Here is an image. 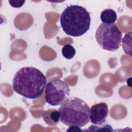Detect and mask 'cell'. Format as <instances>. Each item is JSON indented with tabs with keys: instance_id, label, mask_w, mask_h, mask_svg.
<instances>
[{
	"instance_id": "6da1fadb",
	"label": "cell",
	"mask_w": 132,
	"mask_h": 132,
	"mask_svg": "<svg viewBox=\"0 0 132 132\" xmlns=\"http://www.w3.org/2000/svg\"><path fill=\"white\" fill-rule=\"evenodd\" d=\"M46 86L45 76L39 69L32 67H25L19 70L12 80L13 90L29 99L41 96Z\"/></svg>"
},
{
	"instance_id": "7a4b0ae2",
	"label": "cell",
	"mask_w": 132,
	"mask_h": 132,
	"mask_svg": "<svg viewBox=\"0 0 132 132\" xmlns=\"http://www.w3.org/2000/svg\"><path fill=\"white\" fill-rule=\"evenodd\" d=\"M91 18L87 9L79 5L67 7L60 16V24L63 31L73 37H79L89 29Z\"/></svg>"
},
{
	"instance_id": "3957f363",
	"label": "cell",
	"mask_w": 132,
	"mask_h": 132,
	"mask_svg": "<svg viewBox=\"0 0 132 132\" xmlns=\"http://www.w3.org/2000/svg\"><path fill=\"white\" fill-rule=\"evenodd\" d=\"M90 109L88 105L81 98H68L59 108L60 121L69 126L83 127L89 122Z\"/></svg>"
},
{
	"instance_id": "277c9868",
	"label": "cell",
	"mask_w": 132,
	"mask_h": 132,
	"mask_svg": "<svg viewBox=\"0 0 132 132\" xmlns=\"http://www.w3.org/2000/svg\"><path fill=\"white\" fill-rule=\"evenodd\" d=\"M122 34L116 24L102 23L96 30L95 39L98 45L104 50L114 52L121 43Z\"/></svg>"
},
{
	"instance_id": "5b68a950",
	"label": "cell",
	"mask_w": 132,
	"mask_h": 132,
	"mask_svg": "<svg viewBox=\"0 0 132 132\" xmlns=\"http://www.w3.org/2000/svg\"><path fill=\"white\" fill-rule=\"evenodd\" d=\"M69 85L60 79L53 80L46 84L45 98L46 103L52 106L61 105L69 97Z\"/></svg>"
},
{
	"instance_id": "8992f818",
	"label": "cell",
	"mask_w": 132,
	"mask_h": 132,
	"mask_svg": "<svg viewBox=\"0 0 132 132\" xmlns=\"http://www.w3.org/2000/svg\"><path fill=\"white\" fill-rule=\"evenodd\" d=\"M108 114V105L104 102H101L92 105L90 109V120L95 125L103 124Z\"/></svg>"
},
{
	"instance_id": "52a82bcc",
	"label": "cell",
	"mask_w": 132,
	"mask_h": 132,
	"mask_svg": "<svg viewBox=\"0 0 132 132\" xmlns=\"http://www.w3.org/2000/svg\"><path fill=\"white\" fill-rule=\"evenodd\" d=\"M43 119L47 125L55 126L60 120V114L59 110L56 109H50L44 111Z\"/></svg>"
},
{
	"instance_id": "ba28073f",
	"label": "cell",
	"mask_w": 132,
	"mask_h": 132,
	"mask_svg": "<svg viewBox=\"0 0 132 132\" xmlns=\"http://www.w3.org/2000/svg\"><path fill=\"white\" fill-rule=\"evenodd\" d=\"M117 19V13L113 9H106L101 12V20L103 23L107 24H114Z\"/></svg>"
},
{
	"instance_id": "9c48e42d",
	"label": "cell",
	"mask_w": 132,
	"mask_h": 132,
	"mask_svg": "<svg viewBox=\"0 0 132 132\" xmlns=\"http://www.w3.org/2000/svg\"><path fill=\"white\" fill-rule=\"evenodd\" d=\"M122 46L124 52L131 56V31L127 32L123 37Z\"/></svg>"
},
{
	"instance_id": "30bf717a",
	"label": "cell",
	"mask_w": 132,
	"mask_h": 132,
	"mask_svg": "<svg viewBox=\"0 0 132 132\" xmlns=\"http://www.w3.org/2000/svg\"><path fill=\"white\" fill-rule=\"evenodd\" d=\"M112 131L113 129L109 124L104 125H92L87 129L83 130V131Z\"/></svg>"
},
{
	"instance_id": "8fae6325",
	"label": "cell",
	"mask_w": 132,
	"mask_h": 132,
	"mask_svg": "<svg viewBox=\"0 0 132 132\" xmlns=\"http://www.w3.org/2000/svg\"><path fill=\"white\" fill-rule=\"evenodd\" d=\"M63 56L67 59H72L76 54V50L71 44H65L61 50Z\"/></svg>"
},
{
	"instance_id": "7c38bea8",
	"label": "cell",
	"mask_w": 132,
	"mask_h": 132,
	"mask_svg": "<svg viewBox=\"0 0 132 132\" xmlns=\"http://www.w3.org/2000/svg\"><path fill=\"white\" fill-rule=\"evenodd\" d=\"M10 5L14 8H20L25 3V1H9Z\"/></svg>"
},
{
	"instance_id": "4fadbf2b",
	"label": "cell",
	"mask_w": 132,
	"mask_h": 132,
	"mask_svg": "<svg viewBox=\"0 0 132 132\" xmlns=\"http://www.w3.org/2000/svg\"><path fill=\"white\" fill-rule=\"evenodd\" d=\"M67 131H83V130H82L79 127L77 126H70L68 129L67 130Z\"/></svg>"
},
{
	"instance_id": "5bb4252c",
	"label": "cell",
	"mask_w": 132,
	"mask_h": 132,
	"mask_svg": "<svg viewBox=\"0 0 132 132\" xmlns=\"http://www.w3.org/2000/svg\"><path fill=\"white\" fill-rule=\"evenodd\" d=\"M131 77H130L128 79H127V85H128L129 87H131Z\"/></svg>"
}]
</instances>
